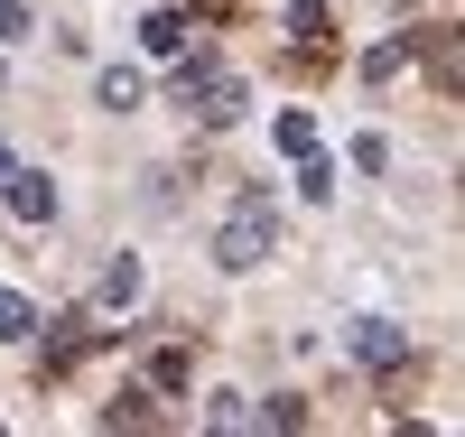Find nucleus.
<instances>
[{"instance_id": "obj_3", "label": "nucleus", "mask_w": 465, "mask_h": 437, "mask_svg": "<svg viewBox=\"0 0 465 437\" xmlns=\"http://www.w3.org/2000/svg\"><path fill=\"white\" fill-rule=\"evenodd\" d=\"M10 214H19V223H47V214H56V186L37 177V168H19V177H10Z\"/></svg>"}, {"instance_id": "obj_7", "label": "nucleus", "mask_w": 465, "mask_h": 437, "mask_svg": "<svg viewBox=\"0 0 465 437\" xmlns=\"http://www.w3.org/2000/svg\"><path fill=\"white\" fill-rule=\"evenodd\" d=\"M280 149L307 158V149H317V122H307V112H280Z\"/></svg>"}, {"instance_id": "obj_8", "label": "nucleus", "mask_w": 465, "mask_h": 437, "mask_svg": "<svg viewBox=\"0 0 465 437\" xmlns=\"http://www.w3.org/2000/svg\"><path fill=\"white\" fill-rule=\"evenodd\" d=\"M19 335H28V298L0 289V344H19Z\"/></svg>"}, {"instance_id": "obj_6", "label": "nucleus", "mask_w": 465, "mask_h": 437, "mask_svg": "<svg viewBox=\"0 0 465 437\" xmlns=\"http://www.w3.org/2000/svg\"><path fill=\"white\" fill-rule=\"evenodd\" d=\"M103 298L131 307V298H140V261H112V270H103Z\"/></svg>"}, {"instance_id": "obj_1", "label": "nucleus", "mask_w": 465, "mask_h": 437, "mask_svg": "<svg viewBox=\"0 0 465 437\" xmlns=\"http://www.w3.org/2000/svg\"><path fill=\"white\" fill-rule=\"evenodd\" d=\"M270 243H280V223H270V205L252 195V205L232 214V223H223V243H214V261H223V270H252V261H270Z\"/></svg>"}, {"instance_id": "obj_4", "label": "nucleus", "mask_w": 465, "mask_h": 437, "mask_svg": "<svg viewBox=\"0 0 465 437\" xmlns=\"http://www.w3.org/2000/svg\"><path fill=\"white\" fill-rule=\"evenodd\" d=\"M140 47H149V56H177V47H186V19H177V10H149V19H140Z\"/></svg>"}, {"instance_id": "obj_10", "label": "nucleus", "mask_w": 465, "mask_h": 437, "mask_svg": "<svg viewBox=\"0 0 465 437\" xmlns=\"http://www.w3.org/2000/svg\"><path fill=\"white\" fill-rule=\"evenodd\" d=\"M0 177H10V149H0Z\"/></svg>"}, {"instance_id": "obj_9", "label": "nucleus", "mask_w": 465, "mask_h": 437, "mask_svg": "<svg viewBox=\"0 0 465 437\" xmlns=\"http://www.w3.org/2000/svg\"><path fill=\"white\" fill-rule=\"evenodd\" d=\"M28 28V10H19V0H0V37H19Z\"/></svg>"}, {"instance_id": "obj_2", "label": "nucleus", "mask_w": 465, "mask_h": 437, "mask_svg": "<svg viewBox=\"0 0 465 437\" xmlns=\"http://www.w3.org/2000/svg\"><path fill=\"white\" fill-rule=\"evenodd\" d=\"M344 344H354L363 363H401V353H410V335L391 326V316H354V335H344Z\"/></svg>"}, {"instance_id": "obj_5", "label": "nucleus", "mask_w": 465, "mask_h": 437, "mask_svg": "<svg viewBox=\"0 0 465 437\" xmlns=\"http://www.w3.org/2000/svg\"><path fill=\"white\" fill-rule=\"evenodd\" d=\"M94 94H103L112 112H131V103H140V74H131V65H112V74H103V84H94Z\"/></svg>"}]
</instances>
